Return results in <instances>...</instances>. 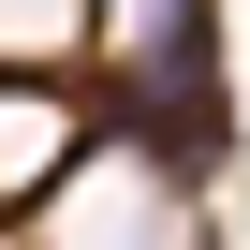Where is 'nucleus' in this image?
<instances>
[{"instance_id":"nucleus-1","label":"nucleus","mask_w":250,"mask_h":250,"mask_svg":"<svg viewBox=\"0 0 250 250\" xmlns=\"http://www.w3.org/2000/svg\"><path fill=\"white\" fill-rule=\"evenodd\" d=\"M15 162H44V118H30V103H0V177H15Z\"/></svg>"}]
</instances>
